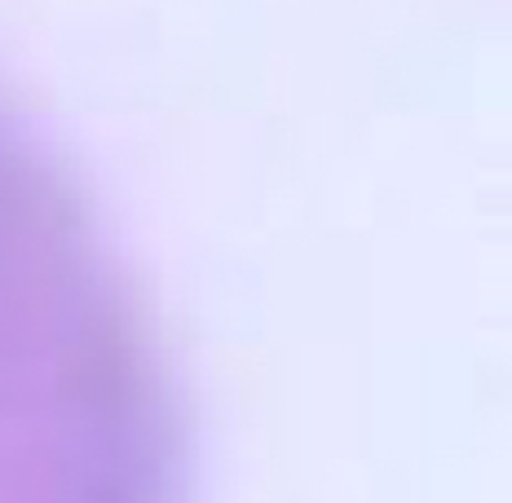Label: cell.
Masks as SVG:
<instances>
[{"mask_svg":"<svg viewBox=\"0 0 512 503\" xmlns=\"http://www.w3.org/2000/svg\"><path fill=\"white\" fill-rule=\"evenodd\" d=\"M0 503H186L155 331L58 155L0 102Z\"/></svg>","mask_w":512,"mask_h":503,"instance_id":"6da1fadb","label":"cell"}]
</instances>
